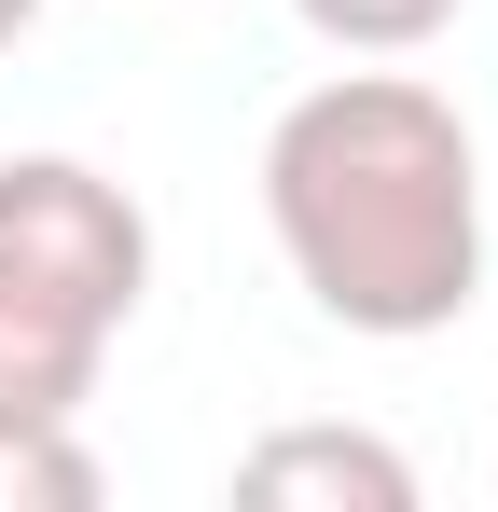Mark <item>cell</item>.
Returning a JSON list of instances; mask_svg holds the SVG:
<instances>
[{
	"mask_svg": "<svg viewBox=\"0 0 498 512\" xmlns=\"http://www.w3.org/2000/svg\"><path fill=\"white\" fill-rule=\"evenodd\" d=\"M28 28H42V0H0V56H14V42H28Z\"/></svg>",
	"mask_w": 498,
	"mask_h": 512,
	"instance_id": "8992f818",
	"label": "cell"
},
{
	"mask_svg": "<svg viewBox=\"0 0 498 512\" xmlns=\"http://www.w3.org/2000/svg\"><path fill=\"white\" fill-rule=\"evenodd\" d=\"M263 222L305 305L374 346L457 333L485 291V153L415 70H332L263 125Z\"/></svg>",
	"mask_w": 498,
	"mask_h": 512,
	"instance_id": "6da1fadb",
	"label": "cell"
},
{
	"mask_svg": "<svg viewBox=\"0 0 498 512\" xmlns=\"http://www.w3.org/2000/svg\"><path fill=\"white\" fill-rule=\"evenodd\" d=\"M305 28H319L332 56H415V42H443L471 0H291Z\"/></svg>",
	"mask_w": 498,
	"mask_h": 512,
	"instance_id": "5b68a950",
	"label": "cell"
},
{
	"mask_svg": "<svg viewBox=\"0 0 498 512\" xmlns=\"http://www.w3.org/2000/svg\"><path fill=\"white\" fill-rule=\"evenodd\" d=\"M139 291H153L139 194L97 180L83 153H14L0 167V416H83Z\"/></svg>",
	"mask_w": 498,
	"mask_h": 512,
	"instance_id": "7a4b0ae2",
	"label": "cell"
},
{
	"mask_svg": "<svg viewBox=\"0 0 498 512\" xmlns=\"http://www.w3.org/2000/svg\"><path fill=\"white\" fill-rule=\"evenodd\" d=\"M236 499H263V512H277V499H332V512L360 499V512H402L415 471L374 443V429H277V443H249V457H236Z\"/></svg>",
	"mask_w": 498,
	"mask_h": 512,
	"instance_id": "3957f363",
	"label": "cell"
},
{
	"mask_svg": "<svg viewBox=\"0 0 498 512\" xmlns=\"http://www.w3.org/2000/svg\"><path fill=\"white\" fill-rule=\"evenodd\" d=\"M0 512H97V443L83 416H0Z\"/></svg>",
	"mask_w": 498,
	"mask_h": 512,
	"instance_id": "277c9868",
	"label": "cell"
}]
</instances>
